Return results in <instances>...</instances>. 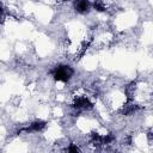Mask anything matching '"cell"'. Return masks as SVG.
I'll use <instances>...</instances> for the list:
<instances>
[{"label":"cell","instance_id":"1","mask_svg":"<svg viewBox=\"0 0 153 153\" xmlns=\"http://www.w3.org/2000/svg\"><path fill=\"white\" fill-rule=\"evenodd\" d=\"M50 73L53 74V76H54L55 80L66 82V81H68V80L73 76L74 71H73V68L69 67V66H63V65H61V66L55 67L54 69H51Z\"/></svg>","mask_w":153,"mask_h":153},{"label":"cell","instance_id":"2","mask_svg":"<svg viewBox=\"0 0 153 153\" xmlns=\"http://www.w3.org/2000/svg\"><path fill=\"white\" fill-rule=\"evenodd\" d=\"M73 106L75 109H91L92 108V103L86 97H79V98L75 99Z\"/></svg>","mask_w":153,"mask_h":153},{"label":"cell","instance_id":"3","mask_svg":"<svg viewBox=\"0 0 153 153\" xmlns=\"http://www.w3.org/2000/svg\"><path fill=\"white\" fill-rule=\"evenodd\" d=\"M90 1L88 0H75L74 1V8L79 13H85L90 10Z\"/></svg>","mask_w":153,"mask_h":153},{"label":"cell","instance_id":"4","mask_svg":"<svg viewBox=\"0 0 153 153\" xmlns=\"http://www.w3.org/2000/svg\"><path fill=\"white\" fill-rule=\"evenodd\" d=\"M45 124L47 123L44 121H35L30 124V128H24L23 130H25V131H39L45 127Z\"/></svg>","mask_w":153,"mask_h":153},{"label":"cell","instance_id":"5","mask_svg":"<svg viewBox=\"0 0 153 153\" xmlns=\"http://www.w3.org/2000/svg\"><path fill=\"white\" fill-rule=\"evenodd\" d=\"M136 110H137V106H136L135 104H127V105L123 108V114H124V115H131V114H134Z\"/></svg>","mask_w":153,"mask_h":153},{"label":"cell","instance_id":"6","mask_svg":"<svg viewBox=\"0 0 153 153\" xmlns=\"http://www.w3.org/2000/svg\"><path fill=\"white\" fill-rule=\"evenodd\" d=\"M93 7H94V10H97V11H99V12L105 11V5H104V2H103L102 0H94Z\"/></svg>","mask_w":153,"mask_h":153},{"label":"cell","instance_id":"7","mask_svg":"<svg viewBox=\"0 0 153 153\" xmlns=\"http://www.w3.org/2000/svg\"><path fill=\"white\" fill-rule=\"evenodd\" d=\"M115 141V136L112 134H108L105 136H102V145H108Z\"/></svg>","mask_w":153,"mask_h":153},{"label":"cell","instance_id":"8","mask_svg":"<svg viewBox=\"0 0 153 153\" xmlns=\"http://www.w3.org/2000/svg\"><path fill=\"white\" fill-rule=\"evenodd\" d=\"M67 151H68V152H79L80 149H79L78 146H75V145H71V146L67 148Z\"/></svg>","mask_w":153,"mask_h":153},{"label":"cell","instance_id":"9","mask_svg":"<svg viewBox=\"0 0 153 153\" xmlns=\"http://www.w3.org/2000/svg\"><path fill=\"white\" fill-rule=\"evenodd\" d=\"M2 13H4V10H2V7H1V6H0V17H1V16H2Z\"/></svg>","mask_w":153,"mask_h":153}]
</instances>
